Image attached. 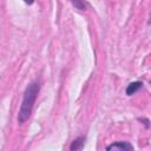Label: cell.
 <instances>
[{"label": "cell", "mask_w": 151, "mask_h": 151, "mask_svg": "<svg viewBox=\"0 0 151 151\" xmlns=\"http://www.w3.org/2000/svg\"><path fill=\"white\" fill-rule=\"evenodd\" d=\"M85 140H86V137H85V136H79V137H77V138L71 143L70 150H71V151H80V150L84 147Z\"/></svg>", "instance_id": "cell-4"}, {"label": "cell", "mask_w": 151, "mask_h": 151, "mask_svg": "<svg viewBox=\"0 0 151 151\" xmlns=\"http://www.w3.org/2000/svg\"><path fill=\"white\" fill-rule=\"evenodd\" d=\"M142 87H143V81H139V80H137V81H132V83H130V84L127 85L125 92H126L127 96H132V94L137 93Z\"/></svg>", "instance_id": "cell-3"}, {"label": "cell", "mask_w": 151, "mask_h": 151, "mask_svg": "<svg viewBox=\"0 0 151 151\" xmlns=\"http://www.w3.org/2000/svg\"><path fill=\"white\" fill-rule=\"evenodd\" d=\"M106 151H133V146L129 142H114L106 146Z\"/></svg>", "instance_id": "cell-2"}, {"label": "cell", "mask_w": 151, "mask_h": 151, "mask_svg": "<svg viewBox=\"0 0 151 151\" xmlns=\"http://www.w3.org/2000/svg\"><path fill=\"white\" fill-rule=\"evenodd\" d=\"M76 8H78V9H85L87 6H88V2H84V1H72L71 2Z\"/></svg>", "instance_id": "cell-5"}, {"label": "cell", "mask_w": 151, "mask_h": 151, "mask_svg": "<svg viewBox=\"0 0 151 151\" xmlns=\"http://www.w3.org/2000/svg\"><path fill=\"white\" fill-rule=\"evenodd\" d=\"M143 122H144V124H145V126L149 129V119H142Z\"/></svg>", "instance_id": "cell-6"}, {"label": "cell", "mask_w": 151, "mask_h": 151, "mask_svg": "<svg viewBox=\"0 0 151 151\" xmlns=\"http://www.w3.org/2000/svg\"><path fill=\"white\" fill-rule=\"evenodd\" d=\"M40 91V84L39 81H32L28 84V86L26 87L25 92H24V97H22V101L18 112V124L21 125L24 124L31 116L33 107H34V103L35 99L38 97V93Z\"/></svg>", "instance_id": "cell-1"}]
</instances>
